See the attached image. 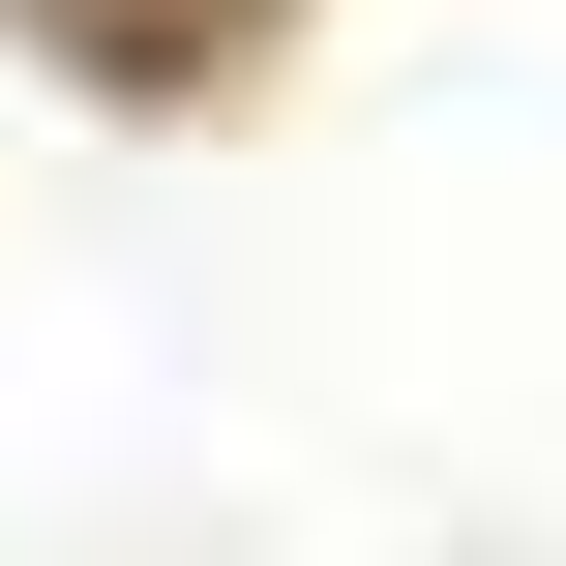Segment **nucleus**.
I'll use <instances>...</instances> for the list:
<instances>
[]
</instances>
